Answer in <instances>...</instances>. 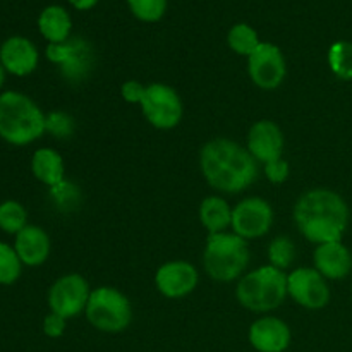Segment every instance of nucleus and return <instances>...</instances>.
<instances>
[{"label": "nucleus", "instance_id": "obj_1", "mask_svg": "<svg viewBox=\"0 0 352 352\" xmlns=\"http://www.w3.org/2000/svg\"><path fill=\"white\" fill-rule=\"evenodd\" d=\"M199 168L205 181L226 195H239L258 177V162L253 155L227 138H217L201 148Z\"/></svg>", "mask_w": 352, "mask_h": 352}, {"label": "nucleus", "instance_id": "obj_2", "mask_svg": "<svg viewBox=\"0 0 352 352\" xmlns=\"http://www.w3.org/2000/svg\"><path fill=\"white\" fill-rule=\"evenodd\" d=\"M294 222L299 232L316 246L337 243L349 223V208L336 191L309 189L296 201Z\"/></svg>", "mask_w": 352, "mask_h": 352}, {"label": "nucleus", "instance_id": "obj_3", "mask_svg": "<svg viewBox=\"0 0 352 352\" xmlns=\"http://www.w3.org/2000/svg\"><path fill=\"white\" fill-rule=\"evenodd\" d=\"M47 133V116L21 91L0 93V138L14 146L34 143Z\"/></svg>", "mask_w": 352, "mask_h": 352}, {"label": "nucleus", "instance_id": "obj_4", "mask_svg": "<svg viewBox=\"0 0 352 352\" xmlns=\"http://www.w3.org/2000/svg\"><path fill=\"white\" fill-rule=\"evenodd\" d=\"M287 296V274L272 265L243 275L236 287L239 305L254 313L274 311Z\"/></svg>", "mask_w": 352, "mask_h": 352}, {"label": "nucleus", "instance_id": "obj_5", "mask_svg": "<svg viewBox=\"0 0 352 352\" xmlns=\"http://www.w3.org/2000/svg\"><path fill=\"white\" fill-rule=\"evenodd\" d=\"M250 263V250L243 237L230 232L208 234L203 267L208 277L217 282H232L243 277Z\"/></svg>", "mask_w": 352, "mask_h": 352}, {"label": "nucleus", "instance_id": "obj_6", "mask_svg": "<svg viewBox=\"0 0 352 352\" xmlns=\"http://www.w3.org/2000/svg\"><path fill=\"white\" fill-rule=\"evenodd\" d=\"M85 315L98 332L120 333L133 322V306L119 289L102 285L91 291Z\"/></svg>", "mask_w": 352, "mask_h": 352}, {"label": "nucleus", "instance_id": "obj_7", "mask_svg": "<svg viewBox=\"0 0 352 352\" xmlns=\"http://www.w3.org/2000/svg\"><path fill=\"white\" fill-rule=\"evenodd\" d=\"M47 58L58 65L65 81L72 85L85 82L95 67V50L85 38H69L62 43H48Z\"/></svg>", "mask_w": 352, "mask_h": 352}, {"label": "nucleus", "instance_id": "obj_8", "mask_svg": "<svg viewBox=\"0 0 352 352\" xmlns=\"http://www.w3.org/2000/svg\"><path fill=\"white\" fill-rule=\"evenodd\" d=\"M140 105L144 119L150 122V126L162 131L177 127L182 120V113H184V105H182L179 93L172 86L164 85V82L148 85Z\"/></svg>", "mask_w": 352, "mask_h": 352}, {"label": "nucleus", "instance_id": "obj_9", "mask_svg": "<svg viewBox=\"0 0 352 352\" xmlns=\"http://www.w3.org/2000/svg\"><path fill=\"white\" fill-rule=\"evenodd\" d=\"M89 296H91V287L82 275H62L48 291V308L50 313H55L65 320L76 318L85 313Z\"/></svg>", "mask_w": 352, "mask_h": 352}, {"label": "nucleus", "instance_id": "obj_10", "mask_svg": "<svg viewBox=\"0 0 352 352\" xmlns=\"http://www.w3.org/2000/svg\"><path fill=\"white\" fill-rule=\"evenodd\" d=\"M274 226V208L270 203L258 196L243 199L232 208L234 234L243 239H256L270 232Z\"/></svg>", "mask_w": 352, "mask_h": 352}, {"label": "nucleus", "instance_id": "obj_11", "mask_svg": "<svg viewBox=\"0 0 352 352\" xmlns=\"http://www.w3.org/2000/svg\"><path fill=\"white\" fill-rule=\"evenodd\" d=\"M248 72L258 88L275 89L287 76V64L280 48L268 41H261L248 57Z\"/></svg>", "mask_w": 352, "mask_h": 352}, {"label": "nucleus", "instance_id": "obj_12", "mask_svg": "<svg viewBox=\"0 0 352 352\" xmlns=\"http://www.w3.org/2000/svg\"><path fill=\"white\" fill-rule=\"evenodd\" d=\"M287 294L306 309H322L330 301L327 278L316 268H296L287 275Z\"/></svg>", "mask_w": 352, "mask_h": 352}, {"label": "nucleus", "instance_id": "obj_13", "mask_svg": "<svg viewBox=\"0 0 352 352\" xmlns=\"http://www.w3.org/2000/svg\"><path fill=\"white\" fill-rule=\"evenodd\" d=\"M199 282L195 265L184 260L167 261L155 274L158 292L168 299H181L191 294Z\"/></svg>", "mask_w": 352, "mask_h": 352}, {"label": "nucleus", "instance_id": "obj_14", "mask_svg": "<svg viewBox=\"0 0 352 352\" xmlns=\"http://www.w3.org/2000/svg\"><path fill=\"white\" fill-rule=\"evenodd\" d=\"M285 140L284 133L274 120H258L248 133V151L258 164H268L282 158Z\"/></svg>", "mask_w": 352, "mask_h": 352}, {"label": "nucleus", "instance_id": "obj_15", "mask_svg": "<svg viewBox=\"0 0 352 352\" xmlns=\"http://www.w3.org/2000/svg\"><path fill=\"white\" fill-rule=\"evenodd\" d=\"M248 339L258 352H285L291 346L292 333L284 320L277 316H261L251 323Z\"/></svg>", "mask_w": 352, "mask_h": 352}, {"label": "nucleus", "instance_id": "obj_16", "mask_svg": "<svg viewBox=\"0 0 352 352\" xmlns=\"http://www.w3.org/2000/svg\"><path fill=\"white\" fill-rule=\"evenodd\" d=\"M40 62L36 45L24 36H10L0 47V64L14 76H30Z\"/></svg>", "mask_w": 352, "mask_h": 352}, {"label": "nucleus", "instance_id": "obj_17", "mask_svg": "<svg viewBox=\"0 0 352 352\" xmlns=\"http://www.w3.org/2000/svg\"><path fill=\"white\" fill-rule=\"evenodd\" d=\"M315 268L329 280L346 278L352 270V254L340 241L318 244L313 253Z\"/></svg>", "mask_w": 352, "mask_h": 352}, {"label": "nucleus", "instance_id": "obj_18", "mask_svg": "<svg viewBox=\"0 0 352 352\" xmlns=\"http://www.w3.org/2000/svg\"><path fill=\"white\" fill-rule=\"evenodd\" d=\"M50 237L38 226H26L19 234H16L14 241V250L21 263L26 267L43 265L50 256Z\"/></svg>", "mask_w": 352, "mask_h": 352}, {"label": "nucleus", "instance_id": "obj_19", "mask_svg": "<svg viewBox=\"0 0 352 352\" xmlns=\"http://www.w3.org/2000/svg\"><path fill=\"white\" fill-rule=\"evenodd\" d=\"M38 30L48 43H62L71 38V14L62 6L45 7L38 17Z\"/></svg>", "mask_w": 352, "mask_h": 352}, {"label": "nucleus", "instance_id": "obj_20", "mask_svg": "<svg viewBox=\"0 0 352 352\" xmlns=\"http://www.w3.org/2000/svg\"><path fill=\"white\" fill-rule=\"evenodd\" d=\"M31 172L41 184L54 188L65 177L64 158L52 148H40L31 158Z\"/></svg>", "mask_w": 352, "mask_h": 352}, {"label": "nucleus", "instance_id": "obj_21", "mask_svg": "<svg viewBox=\"0 0 352 352\" xmlns=\"http://www.w3.org/2000/svg\"><path fill=\"white\" fill-rule=\"evenodd\" d=\"M199 222L208 234L226 232L232 223V208L220 196H208L199 205Z\"/></svg>", "mask_w": 352, "mask_h": 352}, {"label": "nucleus", "instance_id": "obj_22", "mask_svg": "<svg viewBox=\"0 0 352 352\" xmlns=\"http://www.w3.org/2000/svg\"><path fill=\"white\" fill-rule=\"evenodd\" d=\"M260 36L256 30L246 23H237L227 33V45L232 52L243 57H250L260 45Z\"/></svg>", "mask_w": 352, "mask_h": 352}, {"label": "nucleus", "instance_id": "obj_23", "mask_svg": "<svg viewBox=\"0 0 352 352\" xmlns=\"http://www.w3.org/2000/svg\"><path fill=\"white\" fill-rule=\"evenodd\" d=\"M28 226V212L19 201L7 199L0 203V229L7 234H19Z\"/></svg>", "mask_w": 352, "mask_h": 352}, {"label": "nucleus", "instance_id": "obj_24", "mask_svg": "<svg viewBox=\"0 0 352 352\" xmlns=\"http://www.w3.org/2000/svg\"><path fill=\"white\" fill-rule=\"evenodd\" d=\"M329 64L333 74L342 81L352 79V43L336 41L329 50Z\"/></svg>", "mask_w": 352, "mask_h": 352}, {"label": "nucleus", "instance_id": "obj_25", "mask_svg": "<svg viewBox=\"0 0 352 352\" xmlns=\"http://www.w3.org/2000/svg\"><path fill=\"white\" fill-rule=\"evenodd\" d=\"M23 272V263L14 246L0 241V285H12Z\"/></svg>", "mask_w": 352, "mask_h": 352}, {"label": "nucleus", "instance_id": "obj_26", "mask_svg": "<svg viewBox=\"0 0 352 352\" xmlns=\"http://www.w3.org/2000/svg\"><path fill=\"white\" fill-rule=\"evenodd\" d=\"M296 258V244L291 237L278 236L268 246V261L272 267L278 270H285L291 267Z\"/></svg>", "mask_w": 352, "mask_h": 352}, {"label": "nucleus", "instance_id": "obj_27", "mask_svg": "<svg viewBox=\"0 0 352 352\" xmlns=\"http://www.w3.org/2000/svg\"><path fill=\"white\" fill-rule=\"evenodd\" d=\"M168 0H127L129 10L143 23H158L167 12Z\"/></svg>", "mask_w": 352, "mask_h": 352}, {"label": "nucleus", "instance_id": "obj_28", "mask_svg": "<svg viewBox=\"0 0 352 352\" xmlns=\"http://www.w3.org/2000/svg\"><path fill=\"white\" fill-rule=\"evenodd\" d=\"M76 131V120L65 112H52L47 116V133L57 140H69Z\"/></svg>", "mask_w": 352, "mask_h": 352}, {"label": "nucleus", "instance_id": "obj_29", "mask_svg": "<svg viewBox=\"0 0 352 352\" xmlns=\"http://www.w3.org/2000/svg\"><path fill=\"white\" fill-rule=\"evenodd\" d=\"M50 196L58 208L71 210L78 206L79 198H81V192H79V189L76 188L72 182H67L64 179L60 184L50 188Z\"/></svg>", "mask_w": 352, "mask_h": 352}, {"label": "nucleus", "instance_id": "obj_30", "mask_svg": "<svg viewBox=\"0 0 352 352\" xmlns=\"http://www.w3.org/2000/svg\"><path fill=\"white\" fill-rule=\"evenodd\" d=\"M289 172H291V168H289L287 160H284V158L265 164V175L274 184H282V182L287 181Z\"/></svg>", "mask_w": 352, "mask_h": 352}, {"label": "nucleus", "instance_id": "obj_31", "mask_svg": "<svg viewBox=\"0 0 352 352\" xmlns=\"http://www.w3.org/2000/svg\"><path fill=\"white\" fill-rule=\"evenodd\" d=\"M65 322H67V320L62 318V316H58V315H55V313L47 315L43 320L45 336L50 337V339H58V337H62L65 332Z\"/></svg>", "mask_w": 352, "mask_h": 352}, {"label": "nucleus", "instance_id": "obj_32", "mask_svg": "<svg viewBox=\"0 0 352 352\" xmlns=\"http://www.w3.org/2000/svg\"><path fill=\"white\" fill-rule=\"evenodd\" d=\"M144 91H146V86L141 85L140 81H134V79L126 81L122 85V88H120V95H122V98L127 103H141Z\"/></svg>", "mask_w": 352, "mask_h": 352}, {"label": "nucleus", "instance_id": "obj_33", "mask_svg": "<svg viewBox=\"0 0 352 352\" xmlns=\"http://www.w3.org/2000/svg\"><path fill=\"white\" fill-rule=\"evenodd\" d=\"M69 3L78 10H89L98 3V0H69Z\"/></svg>", "mask_w": 352, "mask_h": 352}, {"label": "nucleus", "instance_id": "obj_34", "mask_svg": "<svg viewBox=\"0 0 352 352\" xmlns=\"http://www.w3.org/2000/svg\"><path fill=\"white\" fill-rule=\"evenodd\" d=\"M3 82H6V69H3V65L0 64V89H2Z\"/></svg>", "mask_w": 352, "mask_h": 352}]
</instances>
